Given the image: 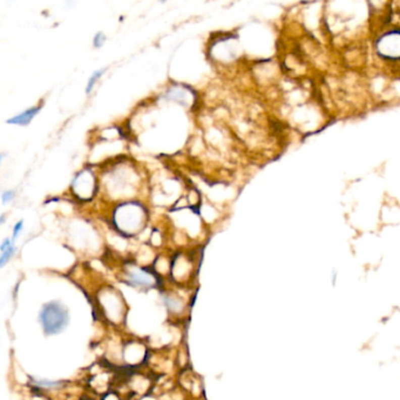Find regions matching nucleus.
<instances>
[{"label": "nucleus", "mask_w": 400, "mask_h": 400, "mask_svg": "<svg viewBox=\"0 0 400 400\" xmlns=\"http://www.w3.org/2000/svg\"><path fill=\"white\" fill-rule=\"evenodd\" d=\"M130 284L137 286H147L152 284V278L144 272H132L129 275Z\"/></svg>", "instance_id": "3"}, {"label": "nucleus", "mask_w": 400, "mask_h": 400, "mask_svg": "<svg viewBox=\"0 0 400 400\" xmlns=\"http://www.w3.org/2000/svg\"><path fill=\"white\" fill-rule=\"evenodd\" d=\"M14 252H16V248H14L13 243L9 246V248L2 252V257H0V265H2V267H4V265L6 264L7 261L11 260V257L13 256Z\"/></svg>", "instance_id": "4"}, {"label": "nucleus", "mask_w": 400, "mask_h": 400, "mask_svg": "<svg viewBox=\"0 0 400 400\" xmlns=\"http://www.w3.org/2000/svg\"><path fill=\"white\" fill-rule=\"evenodd\" d=\"M39 319L46 334H57L67 326L68 312L63 304L51 302L43 305Z\"/></svg>", "instance_id": "1"}, {"label": "nucleus", "mask_w": 400, "mask_h": 400, "mask_svg": "<svg viewBox=\"0 0 400 400\" xmlns=\"http://www.w3.org/2000/svg\"><path fill=\"white\" fill-rule=\"evenodd\" d=\"M105 41H106V36H105L103 32H97L96 35L94 36L93 39V45L94 47H96V48H99V47L104 45Z\"/></svg>", "instance_id": "6"}, {"label": "nucleus", "mask_w": 400, "mask_h": 400, "mask_svg": "<svg viewBox=\"0 0 400 400\" xmlns=\"http://www.w3.org/2000/svg\"><path fill=\"white\" fill-rule=\"evenodd\" d=\"M105 71H106V70H100V71H96V72H94V73H93L92 76H90L89 80H88V85H87V88H86V92H87V93H90V90L93 89L94 85H95L97 80H99V79L101 78V75L104 74Z\"/></svg>", "instance_id": "5"}, {"label": "nucleus", "mask_w": 400, "mask_h": 400, "mask_svg": "<svg viewBox=\"0 0 400 400\" xmlns=\"http://www.w3.org/2000/svg\"><path fill=\"white\" fill-rule=\"evenodd\" d=\"M40 111L39 107H33L30 109H26V111L21 113L19 115H16L12 119L7 120V123L10 125H20V126H26L32 121V119L38 114Z\"/></svg>", "instance_id": "2"}, {"label": "nucleus", "mask_w": 400, "mask_h": 400, "mask_svg": "<svg viewBox=\"0 0 400 400\" xmlns=\"http://www.w3.org/2000/svg\"><path fill=\"white\" fill-rule=\"evenodd\" d=\"M14 197V191L13 190H6L3 192V203H7L10 201H12Z\"/></svg>", "instance_id": "7"}, {"label": "nucleus", "mask_w": 400, "mask_h": 400, "mask_svg": "<svg viewBox=\"0 0 400 400\" xmlns=\"http://www.w3.org/2000/svg\"><path fill=\"white\" fill-rule=\"evenodd\" d=\"M21 229H23V221L18 222V223L14 225V229H13V237L12 239L14 241L18 237V235H19V232L21 231Z\"/></svg>", "instance_id": "8"}]
</instances>
